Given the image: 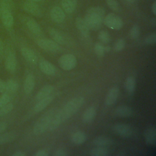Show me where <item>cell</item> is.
<instances>
[{"label": "cell", "mask_w": 156, "mask_h": 156, "mask_svg": "<svg viewBox=\"0 0 156 156\" xmlns=\"http://www.w3.org/2000/svg\"><path fill=\"white\" fill-rule=\"evenodd\" d=\"M26 26L28 29L34 34L39 35L41 32V30L40 25L34 19L28 20L26 21Z\"/></svg>", "instance_id": "obj_27"}, {"label": "cell", "mask_w": 156, "mask_h": 156, "mask_svg": "<svg viewBox=\"0 0 156 156\" xmlns=\"http://www.w3.org/2000/svg\"><path fill=\"white\" fill-rule=\"evenodd\" d=\"M18 89V82L13 79H9L5 82V92L10 94L15 93Z\"/></svg>", "instance_id": "obj_31"}, {"label": "cell", "mask_w": 156, "mask_h": 156, "mask_svg": "<svg viewBox=\"0 0 156 156\" xmlns=\"http://www.w3.org/2000/svg\"><path fill=\"white\" fill-rule=\"evenodd\" d=\"M89 29L93 30H99L102 24L104 18L91 13H87L83 18Z\"/></svg>", "instance_id": "obj_4"}, {"label": "cell", "mask_w": 156, "mask_h": 156, "mask_svg": "<svg viewBox=\"0 0 156 156\" xmlns=\"http://www.w3.org/2000/svg\"><path fill=\"white\" fill-rule=\"evenodd\" d=\"M68 155L67 151L63 148L57 149L53 154L54 156H66Z\"/></svg>", "instance_id": "obj_41"}, {"label": "cell", "mask_w": 156, "mask_h": 156, "mask_svg": "<svg viewBox=\"0 0 156 156\" xmlns=\"http://www.w3.org/2000/svg\"><path fill=\"white\" fill-rule=\"evenodd\" d=\"M2 23L7 29L11 28L13 25V17L11 11H7L4 12L1 15Z\"/></svg>", "instance_id": "obj_23"}, {"label": "cell", "mask_w": 156, "mask_h": 156, "mask_svg": "<svg viewBox=\"0 0 156 156\" xmlns=\"http://www.w3.org/2000/svg\"><path fill=\"white\" fill-rule=\"evenodd\" d=\"M17 137V134L15 132H7L0 135V145L13 142Z\"/></svg>", "instance_id": "obj_21"}, {"label": "cell", "mask_w": 156, "mask_h": 156, "mask_svg": "<svg viewBox=\"0 0 156 156\" xmlns=\"http://www.w3.org/2000/svg\"><path fill=\"white\" fill-rule=\"evenodd\" d=\"M3 50H4V44H3V42L1 40V39L0 38V56L2 54Z\"/></svg>", "instance_id": "obj_47"}, {"label": "cell", "mask_w": 156, "mask_h": 156, "mask_svg": "<svg viewBox=\"0 0 156 156\" xmlns=\"http://www.w3.org/2000/svg\"><path fill=\"white\" fill-rule=\"evenodd\" d=\"M63 10L67 13H73L77 6L76 0H62Z\"/></svg>", "instance_id": "obj_26"}, {"label": "cell", "mask_w": 156, "mask_h": 156, "mask_svg": "<svg viewBox=\"0 0 156 156\" xmlns=\"http://www.w3.org/2000/svg\"><path fill=\"white\" fill-rule=\"evenodd\" d=\"M37 44L43 50L51 52H57L62 49L60 44L53 40L41 39L38 41Z\"/></svg>", "instance_id": "obj_6"}, {"label": "cell", "mask_w": 156, "mask_h": 156, "mask_svg": "<svg viewBox=\"0 0 156 156\" xmlns=\"http://www.w3.org/2000/svg\"><path fill=\"white\" fill-rule=\"evenodd\" d=\"M109 154L110 151L106 147L97 146L90 151V155L91 156H107Z\"/></svg>", "instance_id": "obj_28"}, {"label": "cell", "mask_w": 156, "mask_h": 156, "mask_svg": "<svg viewBox=\"0 0 156 156\" xmlns=\"http://www.w3.org/2000/svg\"><path fill=\"white\" fill-rule=\"evenodd\" d=\"M35 87V77L32 74H28L24 82V91L26 94H30Z\"/></svg>", "instance_id": "obj_18"}, {"label": "cell", "mask_w": 156, "mask_h": 156, "mask_svg": "<svg viewBox=\"0 0 156 156\" xmlns=\"http://www.w3.org/2000/svg\"><path fill=\"white\" fill-rule=\"evenodd\" d=\"M17 66L16 57L15 52L12 51H10L6 56L5 60V67L6 69L11 73H13L15 72Z\"/></svg>", "instance_id": "obj_9"}, {"label": "cell", "mask_w": 156, "mask_h": 156, "mask_svg": "<svg viewBox=\"0 0 156 156\" xmlns=\"http://www.w3.org/2000/svg\"><path fill=\"white\" fill-rule=\"evenodd\" d=\"M125 44H126V42L123 38L119 39L115 44L114 50L116 52L122 51L125 47Z\"/></svg>", "instance_id": "obj_39"}, {"label": "cell", "mask_w": 156, "mask_h": 156, "mask_svg": "<svg viewBox=\"0 0 156 156\" xmlns=\"http://www.w3.org/2000/svg\"><path fill=\"white\" fill-rule=\"evenodd\" d=\"M112 130L115 133L123 138H129L132 134V129L131 127L126 124H116L113 126Z\"/></svg>", "instance_id": "obj_7"}, {"label": "cell", "mask_w": 156, "mask_h": 156, "mask_svg": "<svg viewBox=\"0 0 156 156\" xmlns=\"http://www.w3.org/2000/svg\"><path fill=\"white\" fill-rule=\"evenodd\" d=\"M75 25L77 30L84 37H89L90 29L83 18L80 17L77 18L75 21Z\"/></svg>", "instance_id": "obj_12"}, {"label": "cell", "mask_w": 156, "mask_h": 156, "mask_svg": "<svg viewBox=\"0 0 156 156\" xmlns=\"http://www.w3.org/2000/svg\"><path fill=\"white\" fill-rule=\"evenodd\" d=\"M104 51H105V52H108L110 51V49H111V48H110V46H108V45H107V46H104Z\"/></svg>", "instance_id": "obj_48"}, {"label": "cell", "mask_w": 156, "mask_h": 156, "mask_svg": "<svg viewBox=\"0 0 156 156\" xmlns=\"http://www.w3.org/2000/svg\"><path fill=\"white\" fill-rule=\"evenodd\" d=\"M58 64L62 69L69 71L76 67L77 64V59L75 55L73 54H65L60 57L58 60Z\"/></svg>", "instance_id": "obj_5"}, {"label": "cell", "mask_w": 156, "mask_h": 156, "mask_svg": "<svg viewBox=\"0 0 156 156\" xmlns=\"http://www.w3.org/2000/svg\"><path fill=\"white\" fill-rule=\"evenodd\" d=\"M26 154L25 152L21 151H16L15 152H14L12 154V156H25Z\"/></svg>", "instance_id": "obj_45"}, {"label": "cell", "mask_w": 156, "mask_h": 156, "mask_svg": "<svg viewBox=\"0 0 156 156\" xmlns=\"http://www.w3.org/2000/svg\"><path fill=\"white\" fill-rule=\"evenodd\" d=\"M13 108V104L9 102L4 106L0 107V116H4L10 113Z\"/></svg>", "instance_id": "obj_35"}, {"label": "cell", "mask_w": 156, "mask_h": 156, "mask_svg": "<svg viewBox=\"0 0 156 156\" xmlns=\"http://www.w3.org/2000/svg\"><path fill=\"white\" fill-rule=\"evenodd\" d=\"M135 86H136L135 79L132 76L128 77L126 79L124 83V87L126 91L129 94H132L135 90Z\"/></svg>", "instance_id": "obj_30"}, {"label": "cell", "mask_w": 156, "mask_h": 156, "mask_svg": "<svg viewBox=\"0 0 156 156\" xmlns=\"http://www.w3.org/2000/svg\"><path fill=\"white\" fill-rule=\"evenodd\" d=\"M48 33L52 39L59 44H65L66 40L63 35L54 28L48 29Z\"/></svg>", "instance_id": "obj_19"}, {"label": "cell", "mask_w": 156, "mask_h": 156, "mask_svg": "<svg viewBox=\"0 0 156 156\" xmlns=\"http://www.w3.org/2000/svg\"><path fill=\"white\" fill-rule=\"evenodd\" d=\"M145 43L147 44L154 45L156 43V34L152 33L146 37L145 38Z\"/></svg>", "instance_id": "obj_40"}, {"label": "cell", "mask_w": 156, "mask_h": 156, "mask_svg": "<svg viewBox=\"0 0 156 156\" xmlns=\"http://www.w3.org/2000/svg\"><path fill=\"white\" fill-rule=\"evenodd\" d=\"M55 113V110L52 108L46 112L40 117L34 126L33 132L35 135H41L48 129Z\"/></svg>", "instance_id": "obj_2"}, {"label": "cell", "mask_w": 156, "mask_h": 156, "mask_svg": "<svg viewBox=\"0 0 156 156\" xmlns=\"http://www.w3.org/2000/svg\"><path fill=\"white\" fill-rule=\"evenodd\" d=\"M34 156H48L49 152L46 149H40L37 151L34 154Z\"/></svg>", "instance_id": "obj_42"}, {"label": "cell", "mask_w": 156, "mask_h": 156, "mask_svg": "<svg viewBox=\"0 0 156 156\" xmlns=\"http://www.w3.org/2000/svg\"><path fill=\"white\" fill-rule=\"evenodd\" d=\"M108 7L115 12H119L120 10V5L117 0H105Z\"/></svg>", "instance_id": "obj_34"}, {"label": "cell", "mask_w": 156, "mask_h": 156, "mask_svg": "<svg viewBox=\"0 0 156 156\" xmlns=\"http://www.w3.org/2000/svg\"><path fill=\"white\" fill-rule=\"evenodd\" d=\"M29 1H32V2H40L41 0H27Z\"/></svg>", "instance_id": "obj_51"}, {"label": "cell", "mask_w": 156, "mask_h": 156, "mask_svg": "<svg viewBox=\"0 0 156 156\" xmlns=\"http://www.w3.org/2000/svg\"><path fill=\"white\" fill-rule=\"evenodd\" d=\"M140 29L138 24L133 25L130 30V35L132 38L136 40L140 36Z\"/></svg>", "instance_id": "obj_36"}, {"label": "cell", "mask_w": 156, "mask_h": 156, "mask_svg": "<svg viewBox=\"0 0 156 156\" xmlns=\"http://www.w3.org/2000/svg\"><path fill=\"white\" fill-rule=\"evenodd\" d=\"M14 7L12 0H0V16L5 12L11 11Z\"/></svg>", "instance_id": "obj_29"}, {"label": "cell", "mask_w": 156, "mask_h": 156, "mask_svg": "<svg viewBox=\"0 0 156 156\" xmlns=\"http://www.w3.org/2000/svg\"><path fill=\"white\" fill-rule=\"evenodd\" d=\"M50 16L52 20L56 23H61L65 19L64 11L58 6H54L51 9Z\"/></svg>", "instance_id": "obj_10"}, {"label": "cell", "mask_w": 156, "mask_h": 156, "mask_svg": "<svg viewBox=\"0 0 156 156\" xmlns=\"http://www.w3.org/2000/svg\"><path fill=\"white\" fill-rule=\"evenodd\" d=\"M39 68L40 70L45 74L48 76H52L56 72L55 67L49 62L43 60L39 63Z\"/></svg>", "instance_id": "obj_16"}, {"label": "cell", "mask_w": 156, "mask_h": 156, "mask_svg": "<svg viewBox=\"0 0 156 156\" xmlns=\"http://www.w3.org/2000/svg\"><path fill=\"white\" fill-rule=\"evenodd\" d=\"M133 113L132 108L125 105L118 106L114 111L115 116L118 118H129L132 116Z\"/></svg>", "instance_id": "obj_11"}, {"label": "cell", "mask_w": 156, "mask_h": 156, "mask_svg": "<svg viewBox=\"0 0 156 156\" xmlns=\"http://www.w3.org/2000/svg\"><path fill=\"white\" fill-rule=\"evenodd\" d=\"M85 102L83 96L74 98L68 101L59 111L55 113L48 129L51 131L55 130L63 122L74 115Z\"/></svg>", "instance_id": "obj_1"}, {"label": "cell", "mask_w": 156, "mask_h": 156, "mask_svg": "<svg viewBox=\"0 0 156 156\" xmlns=\"http://www.w3.org/2000/svg\"><path fill=\"white\" fill-rule=\"evenodd\" d=\"M103 23L107 27L113 30H119L123 26L122 19L113 13H110L105 16Z\"/></svg>", "instance_id": "obj_3"}, {"label": "cell", "mask_w": 156, "mask_h": 156, "mask_svg": "<svg viewBox=\"0 0 156 156\" xmlns=\"http://www.w3.org/2000/svg\"><path fill=\"white\" fill-rule=\"evenodd\" d=\"M23 8L25 12L35 16H41L42 15L41 8L35 2H25L23 5Z\"/></svg>", "instance_id": "obj_8"}, {"label": "cell", "mask_w": 156, "mask_h": 156, "mask_svg": "<svg viewBox=\"0 0 156 156\" xmlns=\"http://www.w3.org/2000/svg\"><path fill=\"white\" fill-rule=\"evenodd\" d=\"M98 38L102 43L108 44L110 41V35L106 30H101L99 32Z\"/></svg>", "instance_id": "obj_33"}, {"label": "cell", "mask_w": 156, "mask_h": 156, "mask_svg": "<svg viewBox=\"0 0 156 156\" xmlns=\"http://www.w3.org/2000/svg\"><path fill=\"white\" fill-rule=\"evenodd\" d=\"M54 96L53 95H49L48 96L44 98L39 101H37V104L34 107V110L35 112H40L44 110L54 99Z\"/></svg>", "instance_id": "obj_17"}, {"label": "cell", "mask_w": 156, "mask_h": 156, "mask_svg": "<svg viewBox=\"0 0 156 156\" xmlns=\"http://www.w3.org/2000/svg\"><path fill=\"white\" fill-rule=\"evenodd\" d=\"M5 91V82L0 78V93H4Z\"/></svg>", "instance_id": "obj_43"}, {"label": "cell", "mask_w": 156, "mask_h": 156, "mask_svg": "<svg viewBox=\"0 0 156 156\" xmlns=\"http://www.w3.org/2000/svg\"><path fill=\"white\" fill-rule=\"evenodd\" d=\"M7 124L4 122H0V134L7 129Z\"/></svg>", "instance_id": "obj_44"}, {"label": "cell", "mask_w": 156, "mask_h": 156, "mask_svg": "<svg viewBox=\"0 0 156 156\" xmlns=\"http://www.w3.org/2000/svg\"><path fill=\"white\" fill-rule=\"evenodd\" d=\"M71 140V141L75 144H82L85 142L87 140V135L83 132L77 131L72 134Z\"/></svg>", "instance_id": "obj_25"}, {"label": "cell", "mask_w": 156, "mask_h": 156, "mask_svg": "<svg viewBox=\"0 0 156 156\" xmlns=\"http://www.w3.org/2000/svg\"><path fill=\"white\" fill-rule=\"evenodd\" d=\"M94 52H95L96 54L98 56L102 57V56L104 55L105 51H104V45L102 44V43H96L94 44Z\"/></svg>", "instance_id": "obj_38"}, {"label": "cell", "mask_w": 156, "mask_h": 156, "mask_svg": "<svg viewBox=\"0 0 156 156\" xmlns=\"http://www.w3.org/2000/svg\"><path fill=\"white\" fill-rule=\"evenodd\" d=\"M54 90V87L51 85H47L43 87L37 93L35 99L37 101H39L44 98H46L51 94Z\"/></svg>", "instance_id": "obj_24"}, {"label": "cell", "mask_w": 156, "mask_h": 156, "mask_svg": "<svg viewBox=\"0 0 156 156\" xmlns=\"http://www.w3.org/2000/svg\"><path fill=\"white\" fill-rule=\"evenodd\" d=\"M152 12L154 15H156V1H154L152 5Z\"/></svg>", "instance_id": "obj_46"}, {"label": "cell", "mask_w": 156, "mask_h": 156, "mask_svg": "<svg viewBox=\"0 0 156 156\" xmlns=\"http://www.w3.org/2000/svg\"><path fill=\"white\" fill-rule=\"evenodd\" d=\"M96 115V108L94 107H89L84 111L82 115V121L85 123H90L94 119Z\"/></svg>", "instance_id": "obj_20"}, {"label": "cell", "mask_w": 156, "mask_h": 156, "mask_svg": "<svg viewBox=\"0 0 156 156\" xmlns=\"http://www.w3.org/2000/svg\"><path fill=\"white\" fill-rule=\"evenodd\" d=\"M93 143L96 146L107 147L112 145L113 143V141L108 137L104 136H99L96 137L93 140Z\"/></svg>", "instance_id": "obj_22"}, {"label": "cell", "mask_w": 156, "mask_h": 156, "mask_svg": "<svg viewBox=\"0 0 156 156\" xmlns=\"http://www.w3.org/2000/svg\"><path fill=\"white\" fill-rule=\"evenodd\" d=\"M21 53L23 57L29 62L35 64L38 61V58L35 52L29 48L23 47L21 48Z\"/></svg>", "instance_id": "obj_14"}, {"label": "cell", "mask_w": 156, "mask_h": 156, "mask_svg": "<svg viewBox=\"0 0 156 156\" xmlns=\"http://www.w3.org/2000/svg\"><path fill=\"white\" fill-rule=\"evenodd\" d=\"M119 94V89L118 87H112L107 93L105 99V103L107 105H112L117 100Z\"/></svg>", "instance_id": "obj_13"}, {"label": "cell", "mask_w": 156, "mask_h": 156, "mask_svg": "<svg viewBox=\"0 0 156 156\" xmlns=\"http://www.w3.org/2000/svg\"><path fill=\"white\" fill-rule=\"evenodd\" d=\"M125 1L128 2H130V3H133L135 1V0H125Z\"/></svg>", "instance_id": "obj_50"}, {"label": "cell", "mask_w": 156, "mask_h": 156, "mask_svg": "<svg viewBox=\"0 0 156 156\" xmlns=\"http://www.w3.org/2000/svg\"><path fill=\"white\" fill-rule=\"evenodd\" d=\"M146 143L150 146H155L156 143V129L155 127L147 128L144 133Z\"/></svg>", "instance_id": "obj_15"}, {"label": "cell", "mask_w": 156, "mask_h": 156, "mask_svg": "<svg viewBox=\"0 0 156 156\" xmlns=\"http://www.w3.org/2000/svg\"><path fill=\"white\" fill-rule=\"evenodd\" d=\"M87 13H91L97 15L102 18L105 16V10L103 7L100 6H93L87 9Z\"/></svg>", "instance_id": "obj_32"}, {"label": "cell", "mask_w": 156, "mask_h": 156, "mask_svg": "<svg viewBox=\"0 0 156 156\" xmlns=\"http://www.w3.org/2000/svg\"><path fill=\"white\" fill-rule=\"evenodd\" d=\"M11 100V96L9 93L4 91L2 96L0 97V107L10 102Z\"/></svg>", "instance_id": "obj_37"}, {"label": "cell", "mask_w": 156, "mask_h": 156, "mask_svg": "<svg viewBox=\"0 0 156 156\" xmlns=\"http://www.w3.org/2000/svg\"><path fill=\"white\" fill-rule=\"evenodd\" d=\"M155 18H153V19H152L151 20V24H153L154 26H155Z\"/></svg>", "instance_id": "obj_49"}]
</instances>
